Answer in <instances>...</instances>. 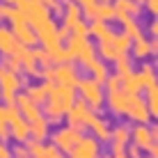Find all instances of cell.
Returning <instances> with one entry per match:
<instances>
[{
	"label": "cell",
	"mask_w": 158,
	"mask_h": 158,
	"mask_svg": "<svg viewBox=\"0 0 158 158\" xmlns=\"http://www.w3.org/2000/svg\"><path fill=\"white\" fill-rule=\"evenodd\" d=\"M96 55H99L103 62H115L122 53L112 46V41H99V44H96Z\"/></svg>",
	"instance_id": "f1b7e54d"
},
{
	"label": "cell",
	"mask_w": 158,
	"mask_h": 158,
	"mask_svg": "<svg viewBox=\"0 0 158 158\" xmlns=\"http://www.w3.org/2000/svg\"><path fill=\"white\" fill-rule=\"evenodd\" d=\"M48 53H51L53 64H60V62H73V55L69 53V48H64V46H62V44H57V46L48 48Z\"/></svg>",
	"instance_id": "1f68e13d"
},
{
	"label": "cell",
	"mask_w": 158,
	"mask_h": 158,
	"mask_svg": "<svg viewBox=\"0 0 158 158\" xmlns=\"http://www.w3.org/2000/svg\"><path fill=\"white\" fill-rule=\"evenodd\" d=\"M101 149H99V140L96 138H83L78 140V144L73 147L71 151H69V158H99Z\"/></svg>",
	"instance_id": "7c38bea8"
},
{
	"label": "cell",
	"mask_w": 158,
	"mask_h": 158,
	"mask_svg": "<svg viewBox=\"0 0 158 158\" xmlns=\"http://www.w3.org/2000/svg\"><path fill=\"white\" fill-rule=\"evenodd\" d=\"M87 71L92 73V78H94L99 85H103V83H106V78L110 76V71H108V62H103L101 57H96L94 62L89 64V69H87Z\"/></svg>",
	"instance_id": "83f0119b"
},
{
	"label": "cell",
	"mask_w": 158,
	"mask_h": 158,
	"mask_svg": "<svg viewBox=\"0 0 158 158\" xmlns=\"http://www.w3.org/2000/svg\"><path fill=\"white\" fill-rule=\"evenodd\" d=\"M53 73H55V83H57V85H67V87H73L76 80L80 78L78 67H76L73 62H60V64H53Z\"/></svg>",
	"instance_id": "8fae6325"
},
{
	"label": "cell",
	"mask_w": 158,
	"mask_h": 158,
	"mask_svg": "<svg viewBox=\"0 0 158 158\" xmlns=\"http://www.w3.org/2000/svg\"><path fill=\"white\" fill-rule=\"evenodd\" d=\"M142 5L147 7V12H149V14H156L158 12V0H142Z\"/></svg>",
	"instance_id": "b9f144b4"
},
{
	"label": "cell",
	"mask_w": 158,
	"mask_h": 158,
	"mask_svg": "<svg viewBox=\"0 0 158 158\" xmlns=\"http://www.w3.org/2000/svg\"><path fill=\"white\" fill-rule=\"evenodd\" d=\"M51 135H53V144H55L60 151L69 154V151H71L73 147L78 144V140L83 138V126H73V124H67V126L55 128Z\"/></svg>",
	"instance_id": "8992f818"
},
{
	"label": "cell",
	"mask_w": 158,
	"mask_h": 158,
	"mask_svg": "<svg viewBox=\"0 0 158 158\" xmlns=\"http://www.w3.org/2000/svg\"><path fill=\"white\" fill-rule=\"evenodd\" d=\"M142 92L147 94V96H142V99H144V103H147V108H149V115L156 117V115H158V85L151 83V85H147Z\"/></svg>",
	"instance_id": "4316f807"
},
{
	"label": "cell",
	"mask_w": 158,
	"mask_h": 158,
	"mask_svg": "<svg viewBox=\"0 0 158 158\" xmlns=\"http://www.w3.org/2000/svg\"><path fill=\"white\" fill-rule=\"evenodd\" d=\"M131 53H133V57H138V60H147V57H151V39H147V37H135L133 41H131V48H128Z\"/></svg>",
	"instance_id": "7402d4cb"
},
{
	"label": "cell",
	"mask_w": 158,
	"mask_h": 158,
	"mask_svg": "<svg viewBox=\"0 0 158 158\" xmlns=\"http://www.w3.org/2000/svg\"><path fill=\"white\" fill-rule=\"evenodd\" d=\"M25 147H28V154H30V158H69L64 151H60L55 144H48L46 140H25Z\"/></svg>",
	"instance_id": "9c48e42d"
},
{
	"label": "cell",
	"mask_w": 158,
	"mask_h": 158,
	"mask_svg": "<svg viewBox=\"0 0 158 158\" xmlns=\"http://www.w3.org/2000/svg\"><path fill=\"white\" fill-rule=\"evenodd\" d=\"M28 126H30V138L32 140H46L48 135H51V122H48L44 115L32 119V122H28Z\"/></svg>",
	"instance_id": "44dd1931"
},
{
	"label": "cell",
	"mask_w": 158,
	"mask_h": 158,
	"mask_svg": "<svg viewBox=\"0 0 158 158\" xmlns=\"http://www.w3.org/2000/svg\"><path fill=\"white\" fill-rule=\"evenodd\" d=\"M131 142L147 151L156 142V128H151L149 124H135V128H131Z\"/></svg>",
	"instance_id": "4fadbf2b"
},
{
	"label": "cell",
	"mask_w": 158,
	"mask_h": 158,
	"mask_svg": "<svg viewBox=\"0 0 158 158\" xmlns=\"http://www.w3.org/2000/svg\"><path fill=\"white\" fill-rule=\"evenodd\" d=\"M138 76L142 78L144 87H147V85H151V83H156V69H154V64H149V62L140 64V69H138Z\"/></svg>",
	"instance_id": "836d02e7"
},
{
	"label": "cell",
	"mask_w": 158,
	"mask_h": 158,
	"mask_svg": "<svg viewBox=\"0 0 158 158\" xmlns=\"http://www.w3.org/2000/svg\"><path fill=\"white\" fill-rule=\"evenodd\" d=\"M32 55H35L37 60V64L39 67H48V64H53V60H51V53H48V48H37V46H32Z\"/></svg>",
	"instance_id": "e575fe53"
},
{
	"label": "cell",
	"mask_w": 158,
	"mask_h": 158,
	"mask_svg": "<svg viewBox=\"0 0 158 158\" xmlns=\"http://www.w3.org/2000/svg\"><path fill=\"white\" fill-rule=\"evenodd\" d=\"M76 89L73 87H67V85H57L51 89V94L46 96V101L41 103L44 110L41 115L48 119L51 124H60L64 119V115H67V110L71 108V103L76 101Z\"/></svg>",
	"instance_id": "6da1fadb"
},
{
	"label": "cell",
	"mask_w": 158,
	"mask_h": 158,
	"mask_svg": "<svg viewBox=\"0 0 158 158\" xmlns=\"http://www.w3.org/2000/svg\"><path fill=\"white\" fill-rule=\"evenodd\" d=\"M106 103H108V108H110V112L112 115H117V117H126V112H128V108H131V103H133V96L135 94H128V92H124L122 87L115 92H106Z\"/></svg>",
	"instance_id": "ba28073f"
},
{
	"label": "cell",
	"mask_w": 158,
	"mask_h": 158,
	"mask_svg": "<svg viewBox=\"0 0 158 158\" xmlns=\"http://www.w3.org/2000/svg\"><path fill=\"white\" fill-rule=\"evenodd\" d=\"M12 158H30V154H28V147H25L23 142H19L12 149Z\"/></svg>",
	"instance_id": "ab89813d"
},
{
	"label": "cell",
	"mask_w": 158,
	"mask_h": 158,
	"mask_svg": "<svg viewBox=\"0 0 158 158\" xmlns=\"http://www.w3.org/2000/svg\"><path fill=\"white\" fill-rule=\"evenodd\" d=\"M106 158H112V156H106Z\"/></svg>",
	"instance_id": "7dc6e473"
},
{
	"label": "cell",
	"mask_w": 158,
	"mask_h": 158,
	"mask_svg": "<svg viewBox=\"0 0 158 158\" xmlns=\"http://www.w3.org/2000/svg\"><path fill=\"white\" fill-rule=\"evenodd\" d=\"M0 140L7 142L9 140V126H7V119H5V108L0 106Z\"/></svg>",
	"instance_id": "74e56055"
},
{
	"label": "cell",
	"mask_w": 158,
	"mask_h": 158,
	"mask_svg": "<svg viewBox=\"0 0 158 158\" xmlns=\"http://www.w3.org/2000/svg\"><path fill=\"white\" fill-rule=\"evenodd\" d=\"M76 2H78L80 7H87V5H94V2H99V0H76Z\"/></svg>",
	"instance_id": "f6af8a7d"
},
{
	"label": "cell",
	"mask_w": 158,
	"mask_h": 158,
	"mask_svg": "<svg viewBox=\"0 0 158 158\" xmlns=\"http://www.w3.org/2000/svg\"><path fill=\"white\" fill-rule=\"evenodd\" d=\"M16 46H19V41H16L12 28H7V25H0V53H2V55H7V53H14Z\"/></svg>",
	"instance_id": "cb8c5ba5"
},
{
	"label": "cell",
	"mask_w": 158,
	"mask_h": 158,
	"mask_svg": "<svg viewBox=\"0 0 158 158\" xmlns=\"http://www.w3.org/2000/svg\"><path fill=\"white\" fill-rule=\"evenodd\" d=\"M112 35H115V30L110 28V23H108V21L94 19V21L89 23V37H94V39H99V41H110Z\"/></svg>",
	"instance_id": "ffe728a7"
},
{
	"label": "cell",
	"mask_w": 158,
	"mask_h": 158,
	"mask_svg": "<svg viewBox=\"0 0 158 158\" xmlns=\"http://www.w3.org/2000/svg\"><path fill=\"white\" fill-rule=\"evenodd\" d=\"M60 16H62V25H67V28L71 30L73 25L83 19V9H80V5L76 2V0H62V14Z\"/></svg>",
	"instance_id": "e0dca14e"
},
{
	"label": "cell",
	"mask_w": 158,
	"mask_h": 158,
	"mask_svg": "<svg viewBox=\"0 0 158 158\" xmlns=\"http://www.w3.org/2000/svg\"><path fill=\"white\" fill-rule=\"evenodd\" d=\"M73 89L94 112H99L101 108L106 106V92H103V85H99L94 78H78L76 85H73Z\"/></svg>",
	"instance_id": "7a4b0ae2"
},
{
	"label": "cell",
	"mask_w": 158,
	"mask_h": 158,
	"mask_svg": "<svg viewBox=\"0 0 158 158\" xmlns=\"http://www.w3.org/2000/svg\"><path fill=\"white\" fill-rule=\"evenodd\" d=\"M103 87H106V92H115V89L122 87V78H119L117 73H110L106 78V83H103Z\"/></svg>",
	"instance_id": "8d00e7d4"
},
{
	"label": "cell",
	"mask_w": 158,
	"mask_h": 158,
	"mask_svg": "<svg viewBox=\"0 0 158 158\" xmlns=\"http://www.w3.org/2000/svg\"><path fill=\"white\" fill-rule=\"evenodd\" d=\"M128 119H133L135 124H149L151 122V115H149V108L142 99V94H135L133 96V103H131L128 112H126Z\"/></svg>",
	"instance_id": "9a60e30c"
},
{
	"label": "cell",
	"mask_w": 158,
	"mask_h": 158,
	"mask_svg": "<svg viewBox=\"0 0 158 158\" xmlns=\"http://www.w3.org/2000/svg\"><path fill=\"white\" fill-rule=\"evenodd\" d=\"M71 35H78V37H89V25H87L85 21L80 19L78 23H76L73 28H71Z\"/></svg>",
	"instance_id": "f35d334b"
},
{
	"label": "cell",
	"mask_w": 158,
	"mask_h": 158,
	"mask_svg": "<svg viewBox=\"0 0 158 158\" xmlns=\"http://www.w3.org/2000/svg\"><path fill=\"white\" fill-rule=\"evenodd\" d=\"M0 19H2V21H9V25L25 23V16H23V12H21V9L16 7V5H9V2L0 5Z\"/></svg>",
	"instance_id": "d4e9b609"
},
{
	"label": "cell",
	"mask_w": 158,
	"mask_h": 158,
	"mask_svg": "<svg viewBox=\"0 0 158 158\" xmlns=\"http://www.w3.org/2000/svg\"><path fill=\"white\" fill-rule=\"evenodd\" d=\"M110 2L115 7V14H126L133 19L142 14V2H138V0H110Z\"/></svg>",
	"instance_id": "d6986e66"
},
{
	"label": "cell",
	"mask_w": 158,
	"mask_h": 158,
	"mask_svg": "<svg viewBox=\"0 0 158 158\" xmlns=\"http://www.w3.org/2000/svg\"><path fill=\"white\" fill-rule=\"evenodd\" d=\"M69 35H71V30H69L67 25H57V37H60V41H64Z\"/></svg>",
	"instance_id": "7bdbcfd3"
},
{
	"label": "cell",
	"mask_w": 158,
	"mask_h": 158,
	"mask_svg": "<svg viewBox=\"0 0 158 158\" xmlns=\"http://www.w3.org/2000/svg\"><path fill=\"white\" fill-rule=\"evenodd\" d=\"M110 142H112V144L126 147V144L131 142V126H126V124H119V126L110 128Z\"/></svg>",
	"instance_id": "f546056e"
},
{
	"label": "cell",
	"mask_w": 158,
	"mask_h": 158,
	"mask_svg": "<svg viewBox=\"0 0 158 158\" xmlns=\"http://www.w3.org/2000/svg\"><path fill=\"white\" fill-rule=\"evenodd\" d=\"M126 158H142V149L138 144H126Z\"/></svg>",
	"instance_id": "60d3db41"
},
{
	"label": "cell",
	"mask_w": 158,
	"mask_h": 158,
	"mask_svg": "<svg viewBox=\"0 0 158 158\" xmlns=\"http://www.w3.org/2000/svg\"><path fill=\"white\" fill-rule=\"evenodd\" d=\"M122 89H124V92H128V94H142L144 83H142V78L138 76V71H135V69L122 78Z\"/></svg>",
	"instance_id": "603a6c76"
},
{
	"label": "cell",
	"mask_w": 158,
	"mask_h": 158,
	"mask_svg": "<svg viewBox=\"0 0 158 158\" xmlns=\"http://www.w3.org/2000/svg\"><path fill=\"white\" fill-rule=\"evenodd\" d=\"M96 112L92 110L87 103L80 99V96H76V101L71 103V108L67 110V115H64V119H67V124H73V126H87V122H89L92 117H94Z\"/></svg>",
	"instance_id": "52a82bcc"
},
{
	"label": "cell",
	"mask_w": 158,
	"mask_h": 158,
	"mask_svg": "<svg viewBox=\"0 0 158 158\" xmlns=\"http://www.w3.org/2000/svg\"><path fill=\"white\" fill-rule=\"evenodd\" d=\"M16 7L23 12L25 21H28L32 28H37V25L46 23L48 19H53V14L48 12V7L41 2V0H19V2H16Z\"/></svg>",
	"instance_id": "5b68a950"
},
{
	"label": "cell",
	"mask_w": 158,
	"mask_h": 158,
	"mask_svg": "<svg viewBox=\"0 0 158 158\" xmlns=\"http://www.w3.org/2000/svg\"><path fill=\"white\" fill-rule=\"evenodd\" d=\"M149 35H151V37L158 35V23H156V21H151V23H149Z\"/></svg>",
	"instance_id": "ee69618b"
},
{
	"label": "cell",
	"mask_w": 158,
	"mask_h": 158,
	"mask_svg": "<svg viewBox=\"0 0 158 158\" xmlns=\"http://www.w3.org/2000/svg\"><path fill=\"white\" fill-rule=\"evenodd\" d=\"M5 119H7L9 138H12V140H16V142H25V140H30L28 119L19 112L16 106H5Z\"/></svg>",
	"instance_id": "3957f363"
},
{
	"label": "cell",
	"mask_w": 158,
	"mask_h": 158,
	"mask_svg": "<svg viewBox=\"0 0 158 158\" xmlns=\"http://www.w3.org/2000/svg\"><path fill=\"white\" fill-rule=\"evenodd\" d=\"M112 64H115V73L119 76V78H124L126 73L133 71V57H131L128 53H122V55H119Z\"/></svg>",
	"instance_id": "4dcf8cb0"
},
{
	"label": "cell",
	"mask_w": 158,
	"mask_h": 158,
	"mask_svg": "<svg viewBox=\"0 0 158 158\" xmlns=\"http://www.w3.org/2000/svg\"><path fill=\"white\" fill-rule=\"evenodd\" d=\"M14 106L19 108V112L28 119V122H32V119H37V117H41V106H39V103H35L28 94H25V92H23V94H16Z\"/></svg>",
	"instance_id": "5bb4252c"
},
{
	"label": "cell",
	"mask_w": 158,
	"mask_h": 158,
	"mask_svg": "<svg viewBox=\"0 0 158 158\" xmlns=\"http://www.w3.org/2000/svg\"><path fill=\"white\" fill-rule=\"evenodd\" d=\"M5 2H9V5H16V2H19V0H5Z\"/></svg>",
	"instance_id": "bcb514c9"
},
{
	"label": "cell",
	"mask_w": 158,
	"mask_h": 158,
	"mask_svg": "<svg viewBox=\"0 0 158 158\" xmlns=\"http://www.w3.org/2000/svg\"><path fill=\"white\" fill-rule=\"evenodd\" d=\"M12 28V32H14V37H16V41L21 44V46H28V48H32V46H37V32H35V28L25 21V23H16V25H9Z\"/></svg>",
	"instance_id": "2e32d148"
},
{
	"label": "cell",
	"mask_w": 158,
	"mask_h": 158,
	"mask_svg": "<svg viewBox=\"0 0 158 158\" xmlns=\"http://www.w3.org/2000/svg\"><path fill=\"white\" fill-rule=\"evenodd\" d=\"M35 32H37V41H39L44 48H53V46H57V44H62L60 37H57V23L53 19H48L46 23L37 25Z\"/></svg>",
	"instance_id": "30bf717a"
},
{
	"label": "cell",
	"mask_w": 158,
	"mask_h": 158,
	"mask_svg": "<svg viewBox=\"0 0 158 158\" xmlns=\"http://www.w3.org/2000/svg\"><path fill=\"white\" fill-rule=\"evenodd\" d=\"M2 67L9 69V71H19L21 73V57L16 55V53H7V55L2 57Z\"/></svg>",
	"instance_id": "d590c367"
},
{
	"label": "cell",
	"mask_w": 158,
	"mask_h": 158,
	"mask_svg": "<svg viewBox=\"0 0 158 158\" xmlns=\"http://www.w3.org/2000/svg\"><path fill=\"white\" fill-rule=\"evenodd\" d=\"M149 158H151V156H149Z\"/></svg>",
	"instance_id": "681fc988"
},
{
	"label": "cell",
	"mask_w": 158,
	"mask_h": 158,
	"mask_svg": "<svg viewBox=\"0 0 158 158\" xmlns=\"http://www.w3.org/2000/svg\"><path fill=\"white\" fill-rule=\"evenodd\" d=\"M96 57H99V55H96V46H94V44H92L89 39H87V41H85V46L80 48L78 55H76V62H78L83 69H89V64L94 62Z\"/></svg>",
	"instance_id": "484cf974"
},
{
	"label": "cell",
	"mask_w": 158,
	"mask_h": 158,
	"mask_svg": "<svg viewBox=\"0 0 158 158\" xmlns=\"http://www.w3.org/2000/svg\"><path fill=\"white\" fill-rule=\"evenodd\" d=\"M85 128H89L92 131V138H96L99 142H110V126H108V122L106 119H101L99 115H94L87 122V126Z\"/></svg>",
	"instance_id": "ac0fdd59"
},
{
	"label": "cell",
	"mask_w": 158,
	"mask_h": 158,
	"mask_svg": "<svg viewBox=\"0 0 158 158\" xmlns=\"http://www.w3.org/2000/svg\"><path fill=\"white\" fill-rule=\"evenodd\" d=\"M0 21H2V19H0Z\"/></svg>",
	"instance_id": "c3c4849f"
},
{
	"label": "cell",
	"mask_w": 158,
	"mask_h": 158,
	"mask_svg": "<svg viewBox=\"0 0 158 158\" xmlns=\"http://www.w3.org/2000/svg\"><path fill=\"white\" fill-rule=\"evenodd\" d=\"M110 41H112V46H115L119 53H128V48H131V41H133V39H131V37L126 35V32H115Z\"/></svg>",
	"instance_id": "d6a6232c"
},
{
	"label": "cell",
	"mask_w": 158,
	"mask_h": 158,
	"mask_svg": "<svg viewBox=\"0 0 158 158\" xmlns=\"http://www.w3.org/2000/svg\"><path fill=\"white\" fill-rule=\"evenodd\" d=\"M23 87L19 71H9V69L0 67V99L5 101V106H14L16 92Z\"/></svg>",
	"instance_id": "277c9868"
}]
</instances>
